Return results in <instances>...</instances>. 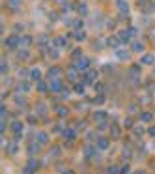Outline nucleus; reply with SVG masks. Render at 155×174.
Here are the masks:
<instances>
[{"label":"nucleus","instance_id":"f257e3e1","mask_svg":"<svg viewBox=\"0 0 155 174\" xmlns=\"http://www.w3.org/2000/svg\"><path fill=\"white\" fill-rule=\"evenodd\" d=\"M11 131H13V139L15 140H19L21 139V135H23V122L21 120H13L11 122Z\"/></svg>","mask_w":155,"mask_h":174},{"label":"nucleus","instance_id":"f03ea898","mask_svg":"<svg viewBox=\"0 0 155 174\" xmlns=\"http://www.w3.org/2000/svg\"><path fill=\"white\" fill-rule=\"evenodd\" d=\"M62 137H64V140H67V142L75 140V139H77V129H75V127H67V129H64Z\"/></svg>","mask_w":155,"mask_h":174},{"label":"nucleus","instance_id":"7ed1b4c3","mask_svg":"<svg viewBox=\"0 0 155 174\" xmlns=\"http://www.w3.org/2000/svg\"><path fill=\"white\" fill-rule=\"evenodd\" d=\"M60 73H62V69L58 66H53V68H49V71H47V79L49 81H56V79H60Z\"/></svg>","mask_w":155,"mask_h":174},{"label":"nucleus","instance_id":"20e7f679","mask_svg":"<svg viewBox=\"0 0 155 174\" xmlns=\"http://www.w3.org/2000/svg\"><path fill=\"white\" fill-rule=\"evenodd\" d=\"M21 45V38L19 36H10V38H6V47L8 49H15V47Z\"/></svg>","mask_w":155,"mask_h":174},{"label":"nucleus","instance_id":"39448f33","mask_svg":"<svg viewBox=\"0 0 155 174\" xmlns=\"http://www.w3.org/2000/svg\"><path fill=\"white\" fill-rule=\"evenodd\" d=\"M97 75H99V73H97L95 69H94V71H88V73L84 75V79H82V82H84V84H94V82L97 81Z\"/></svg>","mask_w":155,"mask_h":174},{"label":"nucleus","instance_id":"423d86ee","mask_svg":"<svg viewBox=\"0 0 155 174\" xmlns=\"http://www.w3.org/2000/svg\"><path fill=\"white\" fill-rule=\"evenodd\" d=\"M95 146L99 148V152H105V150H109L110 140L107 139V137H99V139H97V142H95Z\"/></svg>","mask_w":155,"mask_h":174},{"label":"nucleus","instance_id":"0eeeda50","mask_svg":"<svg viewBox=\"0 0 155 174\" xmlns=\"http://www.w3.org/2000/svg\"><path fill=\"white\" fill-rule=\"evenodd\" d=\"M62 90H64V86H62L60 79H56V81H49V92L56 94V92H62Z\"/></svg>","mask_w":155,"mask_h":174},{"label":"nucleus","instance_id":"6e6552de","mask_svg":"<svg viewBox=\"0 0 155 174\" xmlns=\"http://www.w3.org/2000/svg\"><path fill=\"white\" fill-rule=\"evenodd\" d=\"M67 81H71V82H77L79 81V69H77V66H71V68L67 69Z\"/></svg>","mask_w":155,"mask_h":174},{"label":"nucleus","instance_id":"1a4fd4ad","mask_svg":"<svg viewBox=\"0 0 155 174\" xmlns=\"http://www.w3.org/2000/svg\"><path fill=\"white\" fill-rule=\"evenodd\" d=\"M90 64H92V60H90V58H81V60H79L75 66H77L79 71H86V69L90 68Z\"/></svg>","mask_w":155,"mask_h":174},{"label":"nucleus","instance_id":"9d476101","mask_svg":"<svg viewBox=\"0 0 155 174\" xmlns=\"http://www.w3.org/2000/svg\"><path fill=\"white\" fill-rule=\"evenodd\" d=\"M38 169H39V161L38 159H30L28 165H26V169H25V172L26 174H32L34 171H38Z\"/></svg>","mask_w":155,"mask_h":174},{"label":"nucleus","instance_id":"9b49d317","mask_svg":"<svg viewBox=\"0 0 155 174\" xmlns=\"http://www.w3.org/2000/svg\"><path fill=\"white\" fill-rule=\"evenodd\" d=\"M66 45H67V39L62 38V36H58V38L53 39V47H54V49H64Z\"/></svg>","mask_w":155,"mask_h":174},{"label":"nucleus","instance_id":"f8f14e48","mask_svg":"<svg viewBox=\"0 0 155 174\" xmlns=\"http://www.w3.org/2000/svg\"><path fill=\"white\" fill-rule=\"evenodd\" d=\"M97 152H99V148H97V146H86V157H88V159H92V157H97Z\"/></svg>","mask_w":155,"mask_h":174},{"label":"nucleus","instance_id":"ddd939ff","mask_svg":"<svg viewBox=\"0 0 155 174\" xmlns=\"http://www.w3.org/2000/svg\"><path fill=\"white\" fill-rule=\"evenodd\" d=\"M15 90H17V92H21V94L30 92V82H28V81H21V82L17 84V88H15Z\"/></svg>","mask_w":155,"mask_h":174},{"label":"nucleus","instance_id":"4468645a","mask_svg":"<svg viewBox=\"0 0 155 174\" xmlns=\"http://www.w3.org/2000/svg\"><path fill=\"white\" fill-rule=\"evenodd\" d=\"M30 81H34V82L41 81V71H39V68H32L30 69Z\"/></svg>","mask_w":155,"mask_h":174},{"label":"nucleus","instance_id":"2eb2a0df","mask_svg":"<svg viewBox=\"0 0 155 174\" xmlns=\"http://www.w3.org/2000/svg\"><path fill=\"white\" fill-rule=\"evenodd\" d=\"M107 45H109L110 49H116V47L120 45V38H118V36H110V38H107Z\"/></svg>","mask_w":155,"mask_h":174},{"label":"nucleus","instance_id":"dca6fc26","mask_svg":"<svg viewBox=\"0 0 155 174\" xmlns=\"http://www.w3.org/2000/svg\"><path fill=\"white\" fill-rule=\"evenodd\" d=\"M118 10H120V13H124V15L129 13V4H127V0H118Z\"/></svg>","mask_w":155,"mask_h":174},{"label":"nucleus","instance_id":"f3484780","mask_svg":"<svg viewBox=\"0 0 155 174\" xmlns=\"http://www.w3.org/2000/svg\"><path fill=\"white\" fill-rule=\"evenodd\" d=\"M105 118H107V112H105V110H95V112H94V122H97V124L105 122Z\"/></svg>","mask_w":155,"mask_h":174},{"label":"nucleus","instance_id":"a211bd4d","mask_svg":"<svg viewBox=\"0 0 155 174\" xmlns=\"http://www.w3.org/2000/svg\"><path fill=\"white\" fill-rule=\"evenodd\" d=\"M36 140H38L39 144H47V142H49V133H45V131H39L38 135H36Z\"/></svg>","mask_w":155,"mask_h":174},{"label":"nucleus","instance_id":"6ab92c4d","mask_svg":"<svg viewBox=\"0 0 155 174\" xmlns=\"http://www.w3.org/2000/svg\"><path fill=\"white\" fill-rule=\"evenodd\" d=\"M39 146H41V144H39L38 140H36V142H30V144H28V153H30V156L39 153Z\"/></svg>","mask_w":155,"mask_h":174},{"label":"nucleus","instance_id":"aec40b11","mask_svg":"<svg viewBox=\"0 0 155 174\" xmlns=\"http://www.w3.org/2000/svg\"><path fill=\"white\" fill-rule=\"evenodd\" d=\"M32 41H34L32 36H23V38H21V47H23V49H28V47L32 45Z\"/></svg>","mask_w":155,"mask_h":174},{"label":"nucleus","instance_id":"412c9836","mask_svg":"<svg viewBox=\"0 0 155 174\" xmlns=\"http://www.w3.org/2000/svg\"><path fill=\"white\" fill-rule=\"evenodd\" d=\"M140 120L144 122V124L152 122V120H153V112H150V110H144V112H140Z\"/></svg>","mask_w":155,"mask_h":174},{"label":"nucleus","instance_id":"4be33fe9","mask_svg":"<svg viewBox=\"0 0 155 174\" xmlns=\"http://www.w3.org/2000/svg\"><path fill=\"white\" fill-rule=\"evenodd\" d=\"M6 150H8V153H10V156H13L15 152H17V140H11V142H8V146H6Z\"/></svg>","mask_w":155,"mask_h":174},{"label":"nucleus","instance_id":"5701e85b","mask_svg":"<svg viewBox=\"0 0 155 174\" xmlns=\"http://www.w3.org/2000/svg\"><path fill=\"white\" fill-rule=\"evenodd\" d=\"M118 38H120V41L127 43V41L131 39V34H129V30H120V32H118Z\"/></svg>","mask_w":155,"mask_h":174},{"label":"nucleus","instance_id":"b1692460","mask_svg":"<svg viewBox=\"0 0 155 174\" xmlns=\"http://www.w3.org/2000/svg\"><path fill=\"white\" fill-rule=\"evenodd\" d=\"M142 64L153 66V64H155V56H153V54H144V56H142Z\"/></svg>","mask_w":155,"mask_h":174},{"label":"nucleus","instance_id":"393cba45","mask_svg":"<svg viewBox=\"0 0 155 174\" xmlns=\"http://www.w3.org/2000/svg\"><path fill=\"white\" fill-rule=\"evenodd\" d=\"M28 56H30V53H28V51H25V49L17 51V60L25 62V60H28Z\"/></svg>","mask_w":155,"mask_h":174},{"label":"nucleus","instance_id":"a878e982","mask_svg":"<svg viewBox=\"0 0 155 174\" xmlns=\"http://www.w3.org/2000/svg\"><path fill=\"white\" fill-rule=\"evenodd\" d=\"M77 13H79V15H88V6H86L84 2L77 4Z\"/></svg>","mask_w":155,"mask_h":174},{"label":"nucleus","instance_id":"bb28decb","mask_svg":"<svg viewBox=\"0 0 155 174\" xmlns=\"http://www.w3.org/2000/svg\"><path fill=\"white\" fill-rule=\"evenodd\" d=\"M73 92H75V94H79V96H82V94H84V82H75Z\"/></svg>","mask_w":155,"mask_h":174},{"label":"nucleus","instance_id":"cd10ccee","mask_svg":"<svg viewBox=\"0 0 155 174\" xmlns=\"http://www.w3.org/2000/svg\"><path fill=\"white\" fill-rule=\"evenodd\" d=\"M110 135H112V139H120L122 137V129L118 127V125H112V127H110Z\"/></svg>","mask_w":155,"mask_h":174},{"label":"nucleus","instance_id":"c85d7f7f","mask_svg":"<svg viewBox=\"0 0 155 174\" xmlns=\"http://www.w3.org/2000/svg\"><path fill=\"white\" fill-rule=\"evenodd\" d=\"M131 49H133L135 53H142V51H144V45H142L140 41H133V45H131Z\"/></svg>","mask_w":155,"mask_h":174},{"label":"nucleus","instance_id":"c756f323","mask_svg":"<svg viewBox=\"0 0 155 174\" xmlns=\"http://www.w3.org/2000/svg\"><path fill=\"white\" fill-rule=\"evenodd\" d=\"M13 101H15V105H17V107H25V105H26V99H25L23 96H15Z\"/></svg>","mask_w":155,"mask_h":174},{"label":"nucleus","instance_id":"7c9ffc66","mask_svg":"<svg viewBox=\"0 0 155 174\" xmlns=\"http://www.w3.org/2000/svg\"><path fill=\"white\" fill-rule=\"evenodd\" d=\"M38 92H49V84L45 81H39L38 82Z\"/></svg>","mask_w":155,"mask_h":174},{"label":"nucleus","instance_id":"2f4dec72","mask_svg":"<svg viewBox=\"0 0 155 174\" xmlns=\"http://www.w3.org/2000/svg\"><path fill=\"white\" fill-rule=\"evenodd\" d=\"M36 110H38V114H41V116H43V114L47 112V105L45 103H38V105H36Z\"/></svg>","mask_w":155,"mask_h":174},{"label":"nucleus","instance_id":"473e14b6","mask_svg":"<svg viewBox=\"0 0 155 174\" xmlns=\"http://www.w3.org/2000/svg\"><path fill=\"white\" fill-rule=\"evenodd\" d=\"M116 56L120 58V60H129V53H127V51H116Z\"/></svg>","mask_w":155,"mask_h":174},{"label":"nucleus","instance_id":"72a5a7b5","mask_svg":"<svg viewBox=\"0 0 155 174\" xmlns=\"http://www.w3.org/2000/svg\"><path fill=\"white\" fill-rule=\"evenodd\" d=\"M56 112H58V116H60V118H66L67 114H69V110H67L66 107H58V109H56Z\"/></svg>","mask_w":155,"mask_h":174},{"label":"nucleus","instance_id":"f704fd0d","mask_svg":"<svg viewBox=\"0 0 155 174\" xmlns=\"http://www.w3.org/2000/svg\"><path fill=\"white\" fill-rule=\"evenodd\" d=\"M75 39H77V41H82V39H86V34L82 32V30H75Z\"/></svg>","mask_w":155,"mask_h":174},{"label":"nucleus","instance_id":"c9c22d12","mask_svg":"<svg viewBox=\"0 0 155 174\" xmlns=\"http://www.w3.org/2000/svg\"><path fill=\"white\" fill-rule=\"evenodd\" d=\"M0 73H2V75L8 73V62H6V58H2V64H0Z\"/></svg>","mask_w":155,"mask_h":174},{"label":"nucleus","instance_id":"e433bc0d","mask_svg":"<svg viewBox=\"0 0 155 174\" xmlns=\"http://www.w3.org/2000/svg\"><path fill=\"white\" fill-rule=\"evenodd\" d=\"M17 75H19V79H26V77L30 75V71H26L25 68H21V69L17 71Z\"/></svg>","mask_w":155,"mask_h":174},{"label":"nucleus","instance_id":"4c0bfd02","mask_svg":"<svg viewBox=\"0 0 155 174\" xmlns=\"http://www.w3.org/2000/svg\"><path fill=\"white\" fill-rule=\"evenodd\" d=\"M133 133H135V137H142L144 135V129H142L140 125H137V127H133Z\"/></svg>","mask_w":155,"mask_h":174},{"label":"nucleus","instance_id":"58836bf2","mask_svg":"<svg viewBox=\"0 0 155 174\" xmlns=\"http://www.w3.org/2000/svg\"><path fill=\"white\" fill-rule=\"evenodd\" d=\"M75 129H77V131H82V129H86V122H77V124H75Z\"/></svg>","mask_w":155,"mask_h":174},{"label":"nucleus","instance_id":"ea45409f","mask_svg":"<svg viewBox=\"0 0 155 174\" xmlns=\"http://www.w3.org/2000/svg\"><path fill=\"white\" fill-rule=\"evenodd\" d=\"M103 103H105V96H97L94 99V105H103Z\"/></svg>","mask_w":155,"mask_h":174},{"label":"nucleus","instance_id":"a19ab883","mask_svg":"<svg viewBox=\"0 0 155 174\" xmlns=\"http://www.w3.org/2000/svg\"><path fill=\"white\" fill-rule=\"evenodd\" d=\"M8 6L10 8H17V6H21V0H8Z\"/></svg>","mask_w":155,"mask_h":174},{"label":"nucleus","instance_id":"79ce46f5","mask_svg":"<svg viewBox=\"0 0 155 174\" xmlns=\"http://www.w3.org/2000/svg\"><path fill=\"white\" fill-rule=\"evenodd\" d=\"M97 139H99L97 133H92V131L88 133V140H90V142H92V140H94V142H97Z\"/></svg>","mask_w":155,"mask_h":174},{"label":"nucleus","instance_id":"37998d69","mask_svg":"<svg viewBox=\"0 0 155 174\" xmlns=\"http://www.w3.org/2000/svg\"><path fill=\"white\" fill-rule=\"evenodd\" d=\"M137 6H138V8H142V10H146V8H148V0H138Z\"/></svg>","mask_w":155,"mask_h":174},{"label":"nucleus","instance_id":"c03bdc74","mask_svg":"<svg viewBox=\"0 0 155 174\" xmlns=\"http://www.w3.org/2000/svg\"><path fill=\"white\" fill-rule=\"evenodd\" d=\"M71 56H73V60H77V58H81V56H82V51H81V49L73 51V54H71Z\"/></svg>","mask_w":155,"mask_h":174},{"label":"nucleus","instance_id":"a18cd8bd","mask_svg":"<svg viewBox=\"0 0 155 174\" xmlns=\"http://www.w3.org/2000/svg\"><path fill=\"white\" fill-rule=\"evenodd\" d=\"M73 28H75V30H81V28H82V21H81V19H77V21L73 23Z\"/></svg>","mask_w":155,"mask_h":174},{"label":"nucleus","instance_id":"49530a36","mask_svg":"<svg viewBox=\"0 0 155 174\" xmlns=\"http://www.w3.org/2000/svg\"><path fill=\"white\" fill-rule=\"evenodd\" d=\"M103 88H105V86H103V82H95V92L101 94V92H103Z\"/></svg>","mask_w":155,"mask_h":174},{"label":"nucleus","instance_id":"de8ad7c7","mask_svg":"<svg viewBox=\"0 0 155 174\" xmlns=\"http://www.w3.org/2000/svg\"><path fill=\"white\" fill-rule=\"evenodd\" d=\"M47 41H49V39H47V36H41V38H39V45H41V47H45Z\"/></svg>","mask_w":155,"mask_h":174},{"label":"nucleus","instance_id":"09e8293b","mask_svg":"<svg viewBox=\"0 0 155 174\" xmlns=\"http://www.w3.org/2000/svg\"><path fill=\"white\" fill-rule=\"evenodd\" d=\"M49 56H51V58H58V51H54V49H49Z\"/></svg>","mask_w":155,"mask_h":174},{"label":"nucleus","instance_id":"8fccbe9b","mask_svg":"<svg viewBox=\"0 0 155 174\" xmlns=\"http://www.w3.org/2000/svg\"><path fill=\"white\" fill-rule=\"evenodd\" d=\"M122 156H124L125 159H129V157H131V150H129V148H125L124 152H122Z\"/></svg>","mask_w":155,"mask_h":174},{"label":"nucleus","instance_id":"3c124183","mask_svg":"<svg viewBox=\"0 0 155 174\" xmlns=\"http://www.w3.org/2000/svg\"><path fill=\"white\" fill-rule=\"evenodd\" d=\"M51 156H54V157H56V156H60V148H58V146H54V148H53V152H51Z\"/></svg>","mask_w":155,"mask_h":174},{"label":"nucleus","instance_id":"603ef678","mask_svg":"<svg viewBox=\"0 0 155 174\" xmlns=\"http://www.w3.org/2000/svg\"><path fill=\"white\" fill-rule=\"evenodd\" d=\"M148 135H150V137H153V139H155V125H152V127L148 129Z\"/></svg>","mask_w":155,"mask_h":174},{"label":"nucleus","instance_id":"864d4df0","mask_svg":"<svg viewBox=\"0 0 155 174\" xmlns=\"http://www.w3.org/2000/svg\"><path fill=\"white\" fill-rule=\"evenodd\" d=\"M125 125L127 127H133V118H125Z\"/></svg>","mask_w":155,"mask_h":174},{"label":"nucleus","instance_id":"5fc2aeb1","mask_svg":"<svg viewBox=\"0 0 155 174\" xmlns=\"http://www.w3.org/2000/svg\"><path fill=\"white\" fill-rule=\"evenodd\" d=\"M99 129H101V131H105V129H109V124H105V122H101V124H99Z\"/></svg>","mask_w":155,"mask_h":174},{"label":"nucleus","instance_id":"6e6d98bb","mask_svg":"<svg viewBox=\"0 0 155 174\" xmlns=\"http://www.w3.org/2000/svg\"><path fill=\"white\" fill-rule=\"evenodd\" d=\"M62 97H64V99H66V97H69V90H67V88L62 90Z\"/></svg>","mask_w":155,"mask_h":174},{"label":"nucleus","instance_id":"4d7b16f0","mask_svg":"<svg viewBox=\"0 0 155 174\" xmlns=\"http://www.w3.org/2000/svg\"><path fill=\"white\" fill-rule=\"evenodd\" d=\"M28 122H30V124H38V118H36V116H32V114H30V116H28Z\"/></svg>","mask_w":155,"mask_h":174},{"label":"nucleus","instance_id":"13d9d810","mask_svg":"<svg viewBox=\"0 0 155 174\" xmlns=\"http://www.w3.org/2000/svg\"><path fill=\"white\" fill-rule=\"evenodd\" d=\"M120 172H122V174H127V172H129V167H127V165H124V167L120 169Z\"/></svg>","mask_w":155,"mask_h":174},{"label":"nucleus","instance_id":"bf43d9fd","mask_svg":"<svg viewBox=\"0 0 155 174\" xmlns=\"http://www.w3.org/2000/svg\"><path fill=\"white\" fill-rule=\"evenodd\" d=\"M116 172H118V169L114 167V165H112V167H109V174H116Z\"/></svg>","mask_w":155,"mask_h":174},{"label":"nucleus","instance_id":"052dcab7","mask_svg":"<svg viewBox=\"0 0 155 174\" xmlns=\"http://www.w3.org/2000/svg\"><path fill=\"white\" fill-rule=\"evenodd\" d=\"M127 30H129L131 36H137V28H135V26H131V28H127Z\"/></svg>","mask_w":155,"mask_h":174},{"label":"nucleus","instance_id":"680f3d73","mask_svg":"<svg viewBox=\"0 0 155 174\" xmlns=\"http://www.w3.org/2000/svg\"><path fill=\"white\" fill-rule=\"evenodd\" d=\"M58 4H67V0H56Z\"/></svg>","mask_w":155,"mask_h":174},{"label":"nucleus","instance_id":"e2e57ef3","mask_svg":"<svg viewBox=\"0 0 155 174\" xmlns=\"http://www.w3.org/2000/svg\"><path fill=\"white\" fill-rule=\"evenodd\" d=\"M64 174H75L73 171H64Z\"/></svg>","mask_w":155,"mask_h":174},{"label":"nucleus","instance_id":"0e129e2a","mask_svg":"<svg viewBox=\"0 0 155 174\" xmlns=\"http://www.w3.org/2000/svg\"><path fill=\"white\" fill-rule=\"evenodd\" d=\"M137 174H146V172H144V171H138V172H137Z\"/></svg>","mask_w":155,"mask_h":174},{"label":"nucleus","instance_id":"69168bd1","mask_svg":"<svg viewBox=\"0 0 155 174\" xmlns=\"http://www.w3.org/2000/svg\"><path fill=\"white\" fill-rule=\"evenodd\" d=\"M153 73H155V66H153Z\"/></svg>","mask_w":155,"mask_h":174}]
</instances>
